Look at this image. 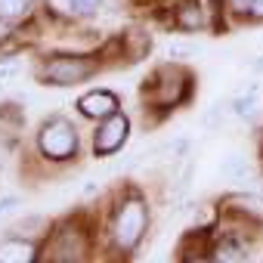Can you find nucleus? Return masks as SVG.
Listing matches in <instances>:
<instances>
[{
  "instance_id": "dca6fc26",
  "label": "nucleus",
  "mask_w": 263,
  "mask_h": 263,
  "mask_svg": "<svg viewBox=\"0 0 263 263\" xmlns=\"http://www.w3.org/2000/svg\"><path fill=\"white\" fill-rule=\"evenodd\" d=\"M19 74V65L16 62H0V84H4V81H13Z\"/></svg>"
},
{
  "instance_id": "423d86ee",
  "label": "nucleus",
  "mask_w": 263,
  "mask_h": 263,
  "mask_svg": "<svg viewBox=\"0 0 263 263\" xmlns=\"http://www.w3.org/2000/svg\"><path fill=\"white\" fill-rule=\"evenodd\" d=\"M78 111L84 118H93V121H102L115 111H121V99L111 93V90H90L78 99Z\"/></svg>"
},
{
  "instance_id": "9d476101",
  "label": "nucleus",
  "mask_w": 263,
  "mask_h": 263,
  "mask_svg": "<svg viewBox=\"0 0 263 263\" xmlns=\"http://www.w3.org/2000/svg\"><path fill=\"white\" fill-rule=\"evenodd\" d=\"M214 257L217 260H241V257H248V248L245 245H235V238H226V241H217Z\"/></svg>"
},
{
  "instance_id": "4468645a",
  "label": "nucleus",
  "mask_w": 263,
  "mask_h": 263,
  "mask_svg": "<svg viewBox=\"0 0 263 263\" xmlns=\"http://www.w3.org/2000/svg\"><path fill=\"white\" fill-rule=\"evenodd\" d=\"M99 4H102V0H68V10H74V13L87 16V13H93Z\"/></svg>"
},
{
  "instance_id": "ddd939ff",
  "label": "nucleus",
  "mask_w": 263,
  "mask_h": 263,
  "mask_svg": "<svg viewBox=\"0 0 263 263\" xmlns=\"http://www.w3.org/2000/svg\"><path fill=\"white\" fill-rule=\"evenodd\" d=\"M167 53H171V56H198L201 47H198V44H171Z\"/></svg>"
},
{
  "instance_id": "f8f14e48",
  "label": "nucleus",
  "mask_w": 263,
  "mask_h": 263,
  "mask_svg": "<svg viewBox=\"0 0 263 263\" xmlns=\"http://www.w3.org/2000/svg\"><path fill=\"white\" fill-rule=\"evenodd\" d=\"M254 102H257V93H254V90H248L245 96H238V99L232 102V111H235L238 118H248V115H251V108H254Z\"/></svg>"
},
{
  "instance_id": "6e6552de",
  "label": "nucleus",
  "mask_w": 263,
  "mask_h": 263,
  "mask_svg": "<svg viewBox=\"0 0 263 263\" xmlns=\"http://www.w3.org/2000/svg\"><path fill=\"white\" fill-rule=\"evenodd\" d=\"M220 174H223L226 180H232V183L251 180V167H248V161H245L241 155H226L223 164H220Z\"/></svg>"
},
{
  "instance_id": "1a4fd4ad",
  "label": "nucleus",
  "mask_w": 263,
  "mask_h": 263,
  "mask_svg": "<svg viewBox=\"0 0 263 263\" xmlns=\"http://www.w3.org/2000/svg\"><path fill=\"white\" fill-rule=\"evenodd\" d=\"M177 25L180 28H186V31H195V28H201L204 25V16H201V7L195 4V0H186V4L177 10Z\"/></svg>"
},
{
  "instance_id": "20e7f679",
  "label": "nucleus",
  "mask_w": 263,
  "mask_h": 263,
  "mask_svg": "<svg viewBox=\"0 0 263 263\" xmlns=\"http://www.w3.org/2000/svg\"><path fill=\"white\" fill-rule=\"evenodd\" d=\"M37 149L50 161H71L78 155V130L68 118L56 115L37 127Z\"/></svg>"
},
{
  "instance_id": "39448f33",
  "label": "nucleus",
  "mask_w": 263,
  "mask_h": 263,
  "mask_svg": "<svg viewBox=\"0 0 263 263\" xmlns=\"http://www.w3.org/2000/svg\"><path fill=\"white\" fill-rule=\"evenodd\" d=\"M130 137V118L124 111H115L108 118L99 121L96 127V134H93V155H115Z\"/></svg>"
},
{
  "instance_id": "7ed1b4c3",
  "label": "nucleus",
  "mask_w": 263,
  "mask_h": 263,
  "mask_svg": "<svg viewBox=\"0 0 263 263\" xmlns=\"http://www.w3.org/2000/svg\"><path fill=\"white\" fill-rule=\"evenodd\" d=\"M102 68V59L93 53V56H71V53H62V56H50L37 78L44 84H53V87H74V84H84L87 78H93L96 71Z\"/></svg>"
},
{
  "instance_id": "f03ea898",
  "label": "nucleus",
  "mask_w": 263,
  "mask_h": 263,
  "mask_svg": "<svg viewBox=\"0 0 263 263\" xmlns=\"http://www.w3.org/2000/svg\"><path fill=\"white\" fill-rule=\"evenodd\" d=\"M189 87H192V74L180 65H161L155 68L146 81H143V105H149L152 111H171L180 102L189 99Z\"/></svg>"
},
{
  "instance_id": "a211bd4d",
  "label": "nucleus",
  "mask_w": 263,
  "mask_h": 263,
  "mask_svg": "<svg viewBox=\"0 0 263 263\" xmlns=\"http://www.w3.org/2000/svg\"><path fill=\"white\" fill-rule=\"evenodd\" d=\"M254 71H257V74H263V56H260V59L254 62Z\"/></svg>"
},
{
  "instance_id": "9b49d317",
  "label": "nucleus",
  "mask_w": 263,
  "mask_h": 263,
  "mask_svg": "<svg viewBox=\"0 0 263 263\" xmlns=\"http://www.w3.org/2000/svg\"><path fill=\"white\" fill-rule=\"evenodd\" d=\"M31 10V0H0V16L4 19H22Z\"/></svg>"
},
{
  "instance_id": "0eeeda50",
  "label": "nucleus",
  "mask_w": 263,
  "mask_h": 263,
  "mask_svg": "<svg viewBox=\"0 0 263 263\" xmlns=\"http://www.w3.org/2000/svg\"><path fill=\"white\" fill-rule=\"evenodd\" d=\"M44 254V248L31 238H4L0 241V263H31Z\"/></svg>"
},
{
  "instance_id": "2eb2a0df",
  "label": "nucleus",
  "mask_w": 263,
  "mask_h": 263,
  "mask_svg": "<svg viewBox=\"0 0 263 263\" xmlns=\"http://www.w3.org/2000/svg\"><path fill=\"white\" fill-rule=\"evenodd\" d=\"M16 208H19V198L16 195H4V198H0V223H4V217L10 211H16Z\"/></svg>"
},
{
  "instance_id": "f3484780",
  "label": "nucleus",
  "mask_w": 263,
  "mask_h": 263,
  "mask_svg": "<svg viewBox=\"0 0 263 263\" xmlns=\"http://www.w3.org/2000/svg\"><path fill=\"white\" fill-rule=\"evenodd\" d=\"M248 13H251V16H257V19H263V0H251Z\"/></svg>"
},
{
  "instance_id": "f257e3e1",
  "label": "nucleus",
  "mask_w": 263,
  "mask_h": 263,
  "mask_svg": "<svg viewBox=\"0 0 263 263\" xmlns=\"http://www.w3.org/2000/svg\"><path fill=\"white\" fill-rule=\"evenodd\" d=\"M146 229H149V201L137 189H127L124 198H118V204L111 211V245H115V251L118 254L137 251Z\"/></svg>"
}]
</instances>
